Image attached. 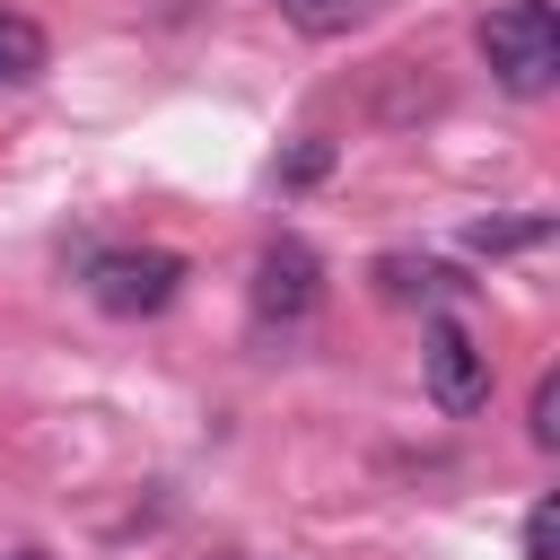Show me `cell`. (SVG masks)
Returning a JSON list of instances; mask_svg holds the SVG:
<instances>
[{"mask_svg":"<svg viewBox=\"0 0 560 560\" xmlns=\"http://www.w3.org/2000/svg\"><path fill=\"white\" fill-rule=\"evenodd\" d=\"M542 236H551V219H499V228H472V254H525Z\"/></svg>","mask_w":560,"mask_h":560,"instance_id":"52a82bcc","label":"cell"},{"mask_svg":"<svg viewBox=\"0 0 560 560\" xmlns=\"http://www.w3.org/2000/svg\"><path fill=\"white\" fill-rule=\"evenodd\" d=\"M175 289H184V254H166V245H114L88 262V298L105 315H166Z\"/></svg>","mask_w":560,"mask_h":560,"instance_id":"7a4b0ae2","label":"cell"},{"mask_svg":"<svg viewBox=\"0 0 560 560\" xmlns=\"http://www.w3.org/2000/svg\"><path fill=\"white\" fill-rule=\"evenodd\" d=\"M525 560H551V499L525 516Z\"/></svg>","mask_w":560,"mask_h":560,"instance_id":"30bf717a","label":"cell"},{"mask_svg":"<svg viewBox=\"0 0 560 560\" xmlns=\"http://www.w3.org/2000/svg\"><path fill=\"white\" fill-rule=\"evenodd\" d=\"M324 175H332V140H298V149L280 158V184H289V192H306V184H324Z\"/></svg>","mask_w":560,"mask_h":560,"instance_id":"ba28073f","label":"cell"},{"mask_svg":"<svg viewBox=\"0 0 560 560\" xmlns=\"http://www.w3.org/2000/svg\"><path fill=\"white\" fill-rule=\"evenodd\" d=\"M516 9H534V18H551V0H516Z\"/></svg>","mask_w":560,"mask_h":560,"instance_id":"8fae6325","label":"cell"},{"mask_svg":"<svg viewBox=\"0 0 560 560\" xmlns=\"http://www.w3.org/2000/svg\"><path fill=\"white\" fill-rule=\"evenodd\" d=\"M472 44H481V61H490V79H499L508 96H551V79H560V26H551V18H534V9H490Z\"/></svg>","mask_w":560,"mask_h":560,"instance_id":"6da1fadb","label":"cell"},{"mask_svg":"<svg viewBox=\"0 0 560 560\" xmlns=\"http://www.w3.org/2000/svg\"><path fill=\"white\" fill-rule=\"evenodd\" d=\"M534 446H560V376H534Z\"/></svg>","mask_w":560,"mask_h":560,"instance_id":"9c48e42d","label":"cell"},{"mask_svg":"<svg viewBox=\"0 0 560 560\" xmlns=\"http://www.w3.org/2000/svg\"><path fill=\"white\" fill-rule=\"evenodd\" d=\"M44 70H52L44 26H35V18H18V9H0V88H35Z\"/></svg>","mask_w":560,"mask_h":560,"instance_id":"5b68a950","label":"cell"},{"mask_svg":"<svg viewBox=\"0 0 560 560\" xmlns=\"http://www.w3.org/2000/svg\"><path fill=\"white\" fill-rule=\"evenodd\" d=\"M9 560H44V551H9Z\"/></svg>","mask_w":560,"mask_h":560,"instance_id":"7c38bea8","label":"cell"},{"mask_svg":"<svg viewBox=\"0 0 560 560\" xmlns=\"http://www.w3.org/2000/svg\"><path fill=\"white\" fill-rule=\"evenodd\" d=\"M280 18H289L298 35H350V26L368 18V0H280Z\"/></svg>","mask_w":560,"mask_h":560,"instance_id":"8992f818","label":"cell"},{"mask_svg":"<svg viewBox=\"0 0 560 560\" xmlns=\"http://www.w3.org/2000/svg\"><path fill=\"white\" fill-rule=\"evenodd\" d=\"M420 376H429V402H438L446 420H464V411L490 402V350H481L455 315L429 324V341H420Z\"/></svg>","mask_w":560,"mask_h":560,"instance_id":"3957f363","label":"cell"},{"mask_svg":"<svg viewBox=\"0 0 560 560\" xmlns=\"http://www.w3.org/2000/svg\"><path fill=\"white\" fill-rule=\"evenodd\" d=\"M324 306V262H315V245L306 236H271L262 254H254V315L262 324H306Z\"/></svg>","mask_w":560,"mask_h":560,"instance_id":"277c9868","label":"cell"}]
</instances>
